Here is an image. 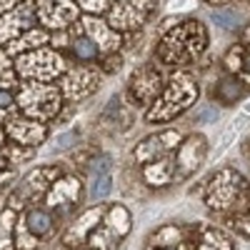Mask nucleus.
I'll return each instance as SVG.
<instances>
[{"mask_svg":"<svg viewBox=\"0 0 250 250\" xmlns=\"http://www.w3.org/2000/svg\"><path fill=\"white\" fill-rule=\"evenodd\" d=\"M205 50H208V28L198 18H188L170 25L168 30H163L155 48V58L160 65L180 70L200 60Z\"/></svg>","mask_w":250,"mask_h":250,"instance_id":"obj_1","label":"nucleus"},{"mask_svg":"<svg viewBox=\"0 0 250 250\" xmlns=\"http://www.w3.org/2000/svg\"><path fill=\"white\" fill-rule=\"evenodd\" d=\"M198 95H200L198 80L188 70H175L168 78V83H165V88L158 95V100L148 108L145 120L148 123H168V120L183 115L190 105H195Z\"/></svg>","mask_w":250,"mask_h":250,"instance_id":"obj_2","label":"nucleus"},{"mask_svg":"<svg viewBox=\"0 0 250 250\" xmlns=\"http://www.w3.org/2000/svg\"><path fill=\"white\" fill-rule=\"evenodd\" d=\"M205 203L215 213H238L250 203V183L233 168H223L205 183Z\"/></svg>","mask_w":250,"mask_h":250,"instance_id":"obj_3","label":"nucleus"},{"mask_svg":"<svg viewBox=\"0 0 250 250\" xmlns=\"http://www.w3.org/2000/svg\"><path fill=\"white\" fill-rule=\"evenodd\" d=\"M15 73L25 80H35V83H50L55 78H62V73L68 70L65 58L53 48H35L30 53H23L15 58Z\"/></svg>","mask_w":250,"mask_h":250,"instance_id":"obj_4","label":"nucleus"},{"mask_svg":"<svg viewBox=\"0 0 250 250\" xmlns=\"http://www.w3.org/2000/svg\"><path fill=\"white\" fill-rule=\"evenodd\" d=\"M62 93L58 85H48V83H23L18 90V105L30 120H48L60 110Z\"/></svg>","mask_w":250,"mask_h":250,"instance_id":"obj_5","label":"nucleus"},{"mask_svg":"<svg viewBox=\"0 0 250 250\" xmlns=\"http://www.w3.org/2000/svg\"><path fill=\"white\" fill-rule=\"evenodd\" d=\"M155 3L158 0H110L105 20L110 23V28H115L118 33L125 35V33L145 25V20L155 10Z\"/></svg>","mask_w":250,"mask_h":250,"instance_id":"obj_6","label":"nucleus"},{"mask_svg":"<svg viewBox=\"0 0 250 250\" xmlns=\"http://www.w3.org/2000/svg\"><path fill=\"white\" fill-rule=\"evenodd\" d=\"M38 23V3L35 0H20V3L0 15V45L13 43L25 30L35 28Z\"/></svg>","mask_w":250,"mask_h":250,"instance_id":"obj_7","label":"nucleus"},{"mask_svg":"<svg viewBox=\"0 0 250 250\" xmlns=\"http://www.w3.org/2000/svg\"><path fill=\"white\" fill-rule=\"evenodd\" d=\"M100 78H103V70L100 68H85V65H75V68H68L60 78V93L65 100H83L88 98L90 93L98 90L100 85Z\"/></svg>","mask_w":250,"mask_h":250,"instance_id":"obj_8","label":"nucleus"},{"mask_svg":"<svg viewBox=\"0 0 250 250\" xmlns=\"http://www.w3.org/2000/svg\"><path fill=\"white\" fill-rule=\"evenodd\" d=\"M80 5L75 0H38V23L48 30H65L80 20Z\"/></svg>","mask_w":250,"mask_h":250,"instance_id":"obj_9","label":"nucleus"},{"mask_svg":"<svg viewBox=\"0 0 250 250\" xmlns=\"http://www.w3.org/2000/svg\"><path fill=\"white\" fill-rule=\"evenodd\" d=\"M165 80L160 68L155 65H143L133 73L130 83H128V93L133 98V103H138V105H153V103L158 100V95L163 93L165 88Z\"/></svg>","mask_w":250,"mask_h":250,"instance_id":"obj_10","label":"nucleus"},{"mask_svg":"<svg viewBox=\"0 0 250 250\" xmlns=\"http://www.w3.org/2000/svg\"><path fill=\"white\" fill-rule=\"evenodd\" d=\"M183 143V135L180 130H163V133H153L145 140L138 143L135 148V160L138 165H148V163H155L160 158H168L170 153H175Z\"/></svg>","mask_w":250,"mask_h":250,"instance_id":"obj_11","label":"nucleus"},{"mask_svg":"<svg viewBox=\"0 0 250 250\" xmlns=\"http://www.w3.org/2000/svg\"><path fill=\"white\" fill-rule=\"evenodd\" d=\"M80 28L93 43L100 48V53H118L123 45V33H118L115 28H110V23L100 15H80Z\"/></svg>","mask_w":250,"mask_h":250,"instance_id":"obj_12","label":"nucleus"},{"mask_svg":"<svg viewBox=\"0 0 250 250\" xmlns=\"http://www.w3.org/2000/svg\"><path fill=\"white\" fill-rule=\"evenodd\" d=\"M205 153H208V143L203 135L185 138L180 148L175 150V180H185L188 175H193L205 160Z\"/></svg>","mask_w":250,"mask_h":250,"instance_id":"obj_13","label":"nucleus"},{"mask_svg":"<svg viewBox=\"0 0 250 250\" xmlns=\"http://www.w3.org/2000/svg\"><path fill=\"white\" fill-rule=\"evenodd\" d=\"M53 178H58V170L55 168H38V170H33L23 183H20L18 193L10 198V208H13V210H18V208H23V203H28V200L38 198V195H43Z\"/></svg>","mask_w":250,"mask_h":250,"instance_id":"obj_14","label":"nucleus"},{"mask_svg":"<svg viewBox=\"0 0 250 250\" xmlns=\"http://www.w3.org/2000/svg\"><path fill=\"white\" fill-rule=\"evenodd\" d=\"M8 138H13L18 145H25V148H33V145H40L48 138V128L38 120H25V118H15L5 125Z\"/></svg>","mask_w":250,"mask_h":250,"instance_id":"obj_15","label":"nucleus"},{"mask_svg":"<svg viewBox=\"0 0 250 250\" xmlns=\"http://www.w3.org/2000/svg\"><path fill=\"white\" fill-rule=\"evenodd\" d=\"M110 155H100L90 163V200H103L113 190V173H110Z\"/></svg>","mask_w":250,"mask_h":250,"instance_id":"obj_16","label":"nucleus"},{"mask_svg":"<svg viewBox=\"0 0 250 250\" xmlns=\"http://www.w3.org/2000/svg\"><path fill=\"white\" fill-rule=\"evenodd\" d=\"M48 43H50L48 28H30V30H25L20 38H15L13 43H8V45H5V53L18 58V55L30 53V50H35V48H43V45H48Z\"/></svg>","mask_w":250,"mask_h":250,"instance_id":"obj_17","label":"nucleus"},{"mask_svg":"<svg viewBox=\"0 0 250 250\" xmlns=\"http://www.w3.org/2000/svg\"><path fill=\"white\" fill-rule=\"evenodd\" d=\"M245 93H248V83H245L243 78H238V75H230V73L223 75V78L218 80L215 90H213L215 100L223 103V105H235L238 100L245 98Z\"/></svg>","mask_w":250,"mask_h":250,"instance_id":"obj_18","label":"nucleus"},{"mask_svg":"<svg viewBox=\"0 0 250 250\" xmlns=\"http://www.w3.org/2000/svg\"><path fill=\"white\" fill-rule=\"evenodd\" d=\"M143 178L148 185L153 188H163V185H168L175 180V158H160L155 163H148V165H143Z\"/></svg>","mask_w":250,"mask_h":250,"instance_id":"obj_19","label":"nucleus"},{"mask_svg":"<svg viewBox=\"0 0 250 250\" xmlns=\"http://www.w3.org/2000/svg\"><path fill=\"white\" fill-rule=\"evenodd\" d=\"M225 68L230 75L243 78L245 83H250V43L243 45H233L230 50L225 53Z\"/></svg>","mask_w":250,"mask_h":250,"instance_id":"obj_20","label":"nucleus"},{"mask_svg":"<svg viewBox=\"0 0 250 250\" xmlns=\"http://www.w3.org/2000/svg\"><path fill=\"white\" fill-rule=\"evenodd\" d=\"M195 250H233V245L220 230H215V228H200Z\"/></svg>","mask_w":250,"mask_h":250,"instance_id":"obj_21","label":"nucleus"},{"mask_svg":"<svg viewBox=\"0 0 250 250\" xmlns=\"http://www.w3.org/2000/svg\"><path fill=\"white\" fill-rule=\"evenodd\" d=\"M78 188H80V183L73 180V178L58 183V185L53 188L48 203H50L53 208H55V205H62V203H75V200H78Z\"/></svg>","mask_w":250,"mask_h":250,"instance_id":"obj_22","label":"nucleus"},{"mask_svg":"<svg viewBox=\"0 0 250 250\" xmlns=\"http://www.w3.org/2000/svg\"><path fill=\"white\" fill-rule=\"evenodd\" d=\"M213 20L220 25V28H225V30H238V28H243V15H240V5H225V8H218V10H213Z\"/></svg>","mask_w":250,"mask_h":250,"instance_id":"obj_23","label":"nucleus"},{"mask_svg":"<svg viewBox=\"0 0 250 250\" xmlns=\"http://www.w3.org/2000/svg\"><path fill=\"white\" fill-rule=\"evenodd\" d=\"M108 225H110V230H113L118 238H123L125 233L130 230V215H128V210H125L123 205L110 208V213H108Z\"/></svg>","mask_w":250,"mask_h":250,"instance_id":"obj_24","label":"nucleus"},{"mask_svg":"<svg viewBox=\"0 0 250 250\" xmlns=\"http://www.w3.org/2000/svg\"><path fill=\"white\" fill-rule=\"evenodd\" d=\"M180 240H183L180 228L178 225H165L153 235L150 245H155V248H173V245H180Z\"/></svg>","mask_w":250,"mask_h":250,"instance_id":"obj_25","label":"nucleus"},{"mask_svg":"<svg viewBox=\"0 0 250 250\" xmlns=\"http://www.w3.org/2000/svg\"><path fill=\"white\" fill-rule=\"evenodd\" d=\"M25 225H28V230H30L33 235H45V233L50 230L53 220H50V213H45V210H30Z\"/></svg>","mask_w":250,"mask_h":250,"instance_id":"obj_26","label":"nucleus"},{"mask_svg":"<svg viewBox=\"0 0 250 250\" xmlns=\"http://www.w3.org/2000/svg\"><path fill=\"white\" fill-rule=\"evenodd\" d=\"M15 65L10 62V55L5 53V50H0V88L3 90H8V88H13L15 85Z\"/></svg>","mask_w":250,"mask_h":250,"instance_id":"obj_27","label":"nucleus"},{"mask_svg":"<svg viewBox=\"0 0 250 250\" xmlns=\"http://www.w3.org/2000/svg\"><path fill=\"white\" fill-rule=\"evenodd\" d=\"M98 218H100V210H98V208L83 215V218H80V223H78V228H73V230L68 233V243L80 240V238H83V235H85V233L90 230V228H93V223H98Z\"/></svg>","mask_w":250,"mask_h":250,"instance_id":"obj_28","label":"nucleus"},{"mask_svg":"<svg viewBox=\"0 0 250 250\" xmlns=\"http://www.w3.org/2000/svg\"><path fill=\"white\" fill-rule=\"evenodd\" d=\"M75 3L85 15H103L110 8V0H75Z\"/></svg>","mask_w":250,"mask_h":250,"instance_id":"obj_29","label":"nucleus"},{"mask_svg":"<svg viewBox=\"0 0 250 250\" xmlns=\"http://www.w3.org/2000/svg\"><path fill=\"white\" fill-rule=\"evenodd\" d=\"M100 65H103V73H118L123 65V58L118 53H105L100 55Z\"/></svg>","mask_w":250,"mask_h":250,"instance_id":"obj_30","label":"nucleus"},{"mask_svg":"<svg viewBox=\"0 0 250 250\" xmlns=\"http://www.w3.org/2000/svg\"><path fill=\"white\" fill-rule=\"evenodd\" d=\"M13 105H15V98H13V93L0 88V120H5V118L13 113Z\"/></svg>","mask_w":250,"mask_h":250,"instance_id":"obj_31","label":"nucleus"},{"mask_svg":"<svg viewBox=\"0 0 250 250\" xmlns=\"http://www.w3.org/2000/svg\"><path fill=\"white\" fill-rule=\"evenodd\" d=\"M75 140H78V135H75V133L58 135V138H55V150H65V148H70V145H75Z\"/></svg>","mask_w":250,"mask_h":250,"instance_id":"obj_32","label":"nucleus"},{"mask_svg":"<svg viewBox=\"0 0 250 250\" xmlns=\"http://www.w3.org/2000/svg\"><path fill=\"white\" fill-rule=\"evenodd\" d=\"M18 3H20V0H0V15L8 13V10H13Z\"/></svg>","mask_w":250,"mask_h":250,"instance_id":"obj_33","label":"nucleus"},{"mask_svg":"<svg viewBox=\"0 0 250 250\" xmlns=\"http://www.w3.org/2000/svg\"><path fill=\"white\" fill-rule=\"evenodd\" d=\"M205 3L213 5V8H215V5H218V8H225V5H233L235 0H205Z\"/></svg>","mask_w":250,"mask_h":250,"instance_id":"obj_34","label":"nucleus"},{"mask_svg":"<svg viewBox=\"0 0 250 250\" xmlns=\"http://www.w3.org/2000/svg\"><path fill=\"white\" fill-rule=\"evenodd\" d=\"M5 135H8L5 130H0V145H3V140H5Z\"/></svg>","mask_w":250,"mask_h":250,"instance_id":"obj_35","label":"nucleus"},{"mask_svg":"<svg viewBox=\"0 0 250 250\" xmlns=\"http://www.w3.org/2000/svg\"><path fill=\"white\" fill-rule=\"evenodd\" d=\"M163 250H180V245H175V248H163Z\"/></svg>","mask_w":250,"mask_h":250,"instance_id":"obj_36","label":"nucleus"},{"mask_svg":"<svg viewBox=\"0 0 250 250\" xmlns=\"http://www.w3.org/2000/svg\"><path fill=\"white\" fill-rule=\"evenodd\" d=\"M5 168V163H3V158H0V170H3Z\"/></svg>","mask_w":250,"mask_h":250,"instance_id":"obj_37","label":"nucleus"},{"mask_svg":"<svg viewBox=\"0 0 250 250\" xmlns=\"http://www.w3.org/2000/svg\"><path fill=\"white\" fill-rule=\"evenodd\" d=\"M145 250H155V245H148V248H145Z\"/></svg>","mask_w":250,"mask_h":250,"instance_id":"obj_38","label":"nucleus"}]
</instances>
